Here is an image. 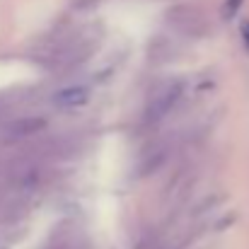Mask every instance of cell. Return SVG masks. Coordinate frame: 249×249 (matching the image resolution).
Wrapping results in <instances>:
<instances>
[{
	"label": "cell",
	"mask_w": 249,
	"mask_h": 249,
	"mask_svg": "<svg viewBox=\"0 0 249 249\" xmlns=\"http://www.w3.org/2000/svg\"><path fill=\"white\" fill-rule=\"evenodd\" d=\"M237 7H240V0H228V7H225V15L230 17V15H232V12H235Z\"/></svg>",
	"instance_id": "3"
},
{
	"label": "cell",
	"mask_w": 249,
	"mask_h": 249,
	"mask_svg": "<svg viewBox=\"0 0 249 249\" xmlns=\"http://www.w3.org/2000/svg\"><path fill=\"white\" fill-rule=\"evenodd\" d=\"M181 94V85H169L165 92L160 94V97H155L153 102H150V109H148V119L150 121H158V119H162L167 114V109L174 104V99Z\"/></svg>",
	"instance_id": "2"
},
{
	"label": "cell",
	"mask_w": 249,
	"mask_h": 249,
	"mask_svg": "<svg viewBox=\"0 0 249 249\" xmlns=\"http://www.w3.org/2000/svg\"><path fill=\"white\" fill-rule=\"evenodd\" d=\"M87 102H89V89L83 85H71L53 94V104L58 109H80Z\"/></svg>",
	"instance_id": "1"
}]
</instances>
